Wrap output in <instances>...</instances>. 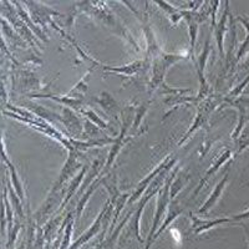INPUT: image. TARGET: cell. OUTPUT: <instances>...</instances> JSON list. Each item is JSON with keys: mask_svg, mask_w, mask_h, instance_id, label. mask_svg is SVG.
I'll return each mask as SVG.
<instances>
[{"mask_svg": "<svg viewBox=\"0 0 249 249\" xmlns=\"http://www.w3.org/2000/svg\"><path fill=\"white\" fill-rule=\"evenodd\" d=\"M79 13H85V14L91 15L95 19L100 20L102 23H105L106 25L111 26L115 29L119 24L113 13L111 12V9L108 5L104 1H81V3H75Z\"/></svg>", "mask_w": 249, "mask_h": 249, "instance_id": "obj_3", "label": "cell"}, {"mask_svg": "<svg viewBox=\"0 0 249 249\" xmlns=\"http://www.w3.org/2000/svg\"><path fill=\"white\" fill-rule=\"evenodd\" d=\"M61 120H60V124L66 128L68 131V137L70 139H76V137H81L82 133H84V126L81 124V120L77 116L75 111L70 107H64L61 108Z\"/></svg>", "mask_w": 249, "mask_h": 249, "instance_id": "obj_7", "label": "cell"}, {"mask_svg": "<svg viewBox=\"0 0 249 249\" xmlns=\"http://www.w3.org/2000/svg\"><path fill=\"white\" fill-rule=\"evenodd\" d=\"M26 97H29V99L54 100V101L60 102L62 105H65L66 107H70L74 111H79V112L84 108V99H72V97H69L68 95L59 96V95H53V93H28Z\"/></svg>", "mask_w": 249, "mask_h": 249, "instance_id": "obj_13", "label": "cell"}, {"mask_svg": "<svg viewBox=\"0 0 249 249\" xmlns=\"http://www.w3.org/2000/svg\"><path fill=\"white\" fill-rule=\"evenodd\" d=\"M3 113L9 117L17 119L18 121L24 122V124H26L28 126H31L33 128H35L36 131H39V132H41V133H44V135H46V136L51 137L53 140H56V141L60 142V143H61L62 146H64V147H65L68 151L75 150V148L72 147V144H71L70 137L66 136L64 132H60L59 130H56V128H55L54 126L50 124V122L45 121V120H43V119H40V117H37V116L35 117V119H26V117H21V116H19V115H17V113L10 112V111H6V110H4Z\"/></svg>", "mask_w": 249, "mask_h": 249, "instance_id": "obj_2", "label": "cell"}, {"mask_svg": "<svg viewBox=\"0 0 249 249\" xmlns=\"http://www.w3.org/2000/svg\"><path fill=\"white\" fill-rule=\"evenodd\" d=\"M140 19L142 20V30H143L144 37H146V44H147V51H146V60L150 59L152 61L153 59L159 57L160 55L163 53L162 48L160 46V43L156 39V35L153 33L152 28H151V24L148 21V15L147 13L141 17L140 15Z\"/></svg>", "mask_w": 249, "mask_h": 249, "instance_id": "obj_9", "label": "cell"}, {"mask_svg": "<svg viewBox=\"0 0 249 249\" xmlns=\"http://www.w3.org/2000/svg\"><path fill=\"white\" fill-rule=\"evenodd\" d=\"M121 116H122L121 132H120L119 136L116 137V141L113 142L112 146H111L110 153H108V157H107V160H106L105 166L102 167L101 173H100V175H101V176L106 175V173H107L108 171L111 170L113 162H115L116 157H117V156H119V153H120V151H121V148L124 147V143H126V142H127L128 140L132 139V137H127V136H126V132H127L128 127H130V116H128V113L126 112V111H122Z\"/></svg>", "mask_w": 249, "mask_h": 249, "instance_id": "obj_5", "label": "cell"}, {"mask_svg": "<svg viewBox=\"0 0 249 249\" xmlns=\"http://www.w3.org/2000/svg\"><path fill=\"white\" fill-rule=\"evenodd\" d=\"M8 191H9V196H10V202H12L13 204V208L15 210V212H17V214L19 215L20 218H24L25 217V214H24V210H23V203H21V199H20V197L18 196V193L15 192V190L13 188L12 183L8 184Z\"/></svg>", "mask_w": 249, "mask_h": 249, "instance_id": "obj_30", "label": "cell"}, {"mask_svg": "<svg viewBox=\"0 0 249 249\" xmlns=\"http://www.w3.org/2000/svg\"><path fill=\"white\" fill-rule=\"evenodd\" d=\"M106 208H107V203L104 206V208H102V211L100 212V214L97 215V218L95 219V222L92 223V226H91L90 228H89V230L86 231V232L84 233V234H82L81 237H80L79 239H77V241L75 242V243L72 244V246H71L69 249H80V247H82L84 244L86 243V242H89L90 239H92V238L102 230V221H104V215H105V213H106Z\"/></svg>", "mask_w": 249, "mask_h": 249, "instance_id": "obj_15", "label": "cell"}, {"mask_svg": "<svg viewBox=\"0 0 249 249\" xmlns=\"http://www.w3.org/2000/svg\"><path fill=\"white\" fill-rule=\"evenodd\" d=\"M148 60H135V61L126 64L124 66H106L102 65V70L107 71V72H112V74H121L124 76H133V75L139 74L144 68L147 66Z\"/></svg>", "mask_w": 249, "mask_h": 249, "instance_id": "obj_14", "label": "cell"}, {"mask_svg": "<svg viewBox=\"0 0 249 249\" xmlns=\"http://www.w3.org/2000/svg\"><path fill=\"white\" fill-rule=\"evenodd\" d=\"M80 157H81V152H79V151L76 150L69 151L68 160H66L64 166H62L59 178L55 181L54 186H53V188H51L49 195H57V193H60V190L64 187L65 182L69 181V179L72 177V175L76 172L77 168L81 167V164L79 163Z\"/></svg>", "mask_w": 249, "mask_h": 249, "instance_id": "obj_6", "label": "cell"}, {"mask_svg": "<svg viewBox=\"0 0 249 249\" xmlns=\"http://www.w3.org/2000/svg\"><path fill=\"white\" fill-rule=\"evenodd\" d=\"M102 182H104V176L100 175L99 177H97V178L95 179L90 186H89V190L82 195V197L80 198L79 204H77L76 207V219H79V218L81 217L82 211H84V208H85L86 204H88L89 199H90L91 196L93 195V192H95V190H96L97 187H99L100 184H102ZM76 219H75V221H76Z\"/></svg>", "mask_w": 249, "mask_h": 249, "instance_id": "obj_24", "label": "cell"}, {"mask_svg": "<svg viewBox=\"0 0 249 249\" xmlns=\"http://www.w3.org/2000/svg\"><path fill=\"white\" fill-rule=\"evenodd\" d=\"M92 101L95 102V104H97V105L102 108V111L107 113L111 119L119 120L120 113L122 112V111L120 110L119 102H117L116 100H115V97H113L111 93H108L107 91H102L100 95L93 96Z\"/></svg>", "mask_w": 249, "mask_h": 249, "instance_id": "obj_11", "label": "cell"}, {"mask_svg": "<svg viewBox=\"0 0 249 249\" xmlns=\"http://www.w3.org/2000/svg\"><path fill=\"white\" fill-rule=\"evenodd\" d=\"M191 178L190 173H187L186 171H181L179 173H177V176L175 177V179L172 181V184H171V190H170V197L171 201L176 199L177 195L183 190L186 187L187 182Z\"/></svg>", "mask_w": 249, "mask_h": 249, "instance_id": "obj_26", "label": "cell"}, {"mask_svg": "<svg viewBox=\"0 0 249 249\" xmlns=\"http://www.w3.org/2000/svg\"><path fill=\"white\" fill-rule=\"evenodd\" d=\"M88 170H89V164L82 166L81 171H80V172L75 176L74 178L71 179L70 184H69V187H68V190H66L64 201H62L61 206H60V208H59V212H61V211L65 208V206L69 203V201L71 199V197H72V196L77 192V190L80 188V183H81V182L85 179V175L88 173Z\"/></svg>", "mask_w": 249, "mask_h": 249, "instance_id": "obj_19", "label": "cell"}, {"mask_svg": "<svg viewBox=\"0 0 249 249\" xmlns=\"http://www.w3.org/2000/svg\"><path fill=\"white\" fill-rule=\"evenodd\" d=\"M179 167H175L171 173L168 175V177L164 181L163 186L160 190V192L157 193V204H156V211H155V217H153V224L152 228H151L150 233L147 235V239H146V246H144V249H150L153 244V237L157 233L160 228V222L163 219L164 213L167 211L168 206H170L171 197H170V190H171V184H172V181L175 179V177L178 173Z\"/></svg>", "mask_w": 249, "mask_h": 249, "instance_id": "obj_1", "label": "cell"}, {"mask_svg": "<svg viewBox=\"0 0 249 249\" xmlns=\"http://www.w3.org/2000/svg\"><path fill=\"white\" fill-rule=\"evenodd\" d=\"M248 84H249V75L246 77V79L243 80V81L241 82V84H238V85L235 86V88L233 89V90H231L230 93H228V95H227V96L224 97V99H222V101H223V106L224 105H228V104H231V105H232L233 102H234L235 100L238 99V96L241 95L242 91H243V89L246 88V86L248 85Z\"/></svg>", "mask_w": 249, "mask_h": 249, "instance_id": "obj_28", "label": "cell"}, {"mask_svg": "<svg viewBox=\"0 0 249 249\" xmlns=\"http://www.w3.org/2000/svg\"><path fill=\"white\" fill-rule=\"evenodd\" d=\"M223 5L224 9L221 15V19H219V21L215 25L214 30H213L215 40H217L218 49H219V55H221L222 59H224V37H226L227 30H228V28H227V21H228V18L231 17L230 3L226 1V3H223Z\"/></svg>", "mask_w": 249, "mask_h": 249, "instance_id": "obj_12", "label": "cell"}, {"mask_svg": "<svg viewBox=\"0 0 249 249\" xmlns=\"http://www.w3.org/2000/svg\"><path fill=\"white\" fill-rule=\"evenodd\" d=\"M91 70L92 69H89L88 72L80 79V81L77 82L74 88L71 89L70 92L68 93L69 97H72V99H84V96H85L89 91V79H90Z\"/></svg>", "mask_w": 249, "mask_h": 249, "instance_id": "obj_25", "label": "cell"}, {"mask_svg": "<svg viewBox=\"0 0 249 249\" xmlns=\"http://www.w3.org/2000/svg\"><path fill=\"white\" fill-rule=\"evenodd\" d=\"M228 178H230V173H226L223 178L218 182L217 186L214 187V190H213V192L211 193L210 197L207 198V201L204 202L203 206H202L201 208L198 210V214H203V213H206L207 211H210L211 208H212V207L217 203V201L219 199V197L222 196V193H223L224 188H226Z\"/></svg>", "mask_w": 249, "mask_h": 249, "instance_id": "obj_18", "label": "cell"}, {"mask_svg": "<svg viewBox=\"0 0 249 249\" xmlns=\"http://www.w3.org/2000/svg\"><path fill=\"white\" fill-rule=\"evenodd\" d=\"M99 126H96L95 124H92L89 120H85V124H84V136L88 137H93V136H99L101 135V132L99 131Z\"/></svg>", "mask_w": 249, "mask_h": 249, "instance_id": "obj_34", "label": "cell"}, {"mask_svg": "<svg viewBox=\"0 0 249 249\" xmlns=\"http://www.w3.org/2000/svg\"><path fill=\"white\" fill-rule=\"evenodd\" d=\"M190 218L192 221V227L191 230L195 233V235L202 234V233L207 232V231L213 230L214 227L219 226V224L224 223H233V218L231 217H224V218H214V219H202V218L197 217L193 213H190Z\"/></svg>", "mask_w": 249, "mask_h": 249, "instance_id": "obj_10", "label": "cell"}, {"mask_svg": "<svg viewBox=\"0 0 249 249\" xmlns=\"http://www.w3.org/2000/svg\"><path fill=\"white\" fill-rule=\"evenodd\" d=\"M102 168L101 166H100V161L99 160H96V161H93L92 166H91V170H90V173L88 175V177H86V179H84V183H82L81 188H80V192H84V191L88 188L89 186H90V183H92V181H95V179L97 178L100 176V173H101Z\"/></svg>", "mask_w": 249, "mask_h": 249, "instance_id": "obj_29", "label": "cell"}, {"mask_svg": "<svg viewBox=\"0 0 249 249\" xmlns=\"http://www.w3.org/2000/svg\"><path fill=\"white\" fill-rule=\"evenodd\" d=\"M113 31H115L116 34H119L120 36L122 37V39L127 40L128 43H130L131 45H132L133 48H135V50H136V53H140V51H141V48H140V45H139V44H137L136 40L133 39L132 35L130 34V31H128L127 29L124 28V26L122 25L121 23L117 24V26H116V28H115V29H113Z\"/></svg>", "mask_w": 249, "mask_h": 249, "instance_id": "obj_32", "label": "cell"}, {"mask_svg": "<svg viewBox=\"0 0 249 249\" xmlns=\"http://www.w3.org/2000/svg\"><path fill=\"white\" fill-rule=\"evenodd\" d=\"M20 80V86L26 91L40 90V79L33 71L21 70L18 72Z\"/></svg>", "mask_w": 249, "mask_h": 249, "instance_id": "obj_22", "label": "cell"}, {"mask_svg": "<svg viewBox=\"0 0 249 249\" xmlns=\"http://www.w3.org/2000/svg\"><path fill=\"white\" fill-rule=\"evenodd\" d=\"M147 110H148V104H142V105L137 106L136 112H135V117H133V124H132L133 131H137V128L140 127V124H141L144 115L147 113Z\"/></svg>", "mask_w": 249, "mask_h": 249, "instance_id": "obj_33", "label": "cell"}, {"mask_svg": "<svg viewBox=\"0 0 249 249\" xmlns=\"http://www.w3.org/2000/svg\"><path fill=\"white\" fill-rule=\"evenodd\" d=\"M130 193H120L119 198H117L116 204H115V211H113V217H112V223L110 227V233L112 232L115 226L117 223V219H119V215L121 213L122 208L124 207V204L128 203V199H130Z\"/></svg>", "mask_w": 249, "mask_h": 249, "instance_id": "obj_27", "label": "cell"}, {"mask_svg": "<svg viewBox=\"0 0 249 249\" xmlns=\"http://www.w3.org/2000/svg\"><path fill=\"white\" fill-rule=\"evenodd\" d=\"M24 105L29 108V111H30V112L34 113L35 116H37V117H40V119H43V120H45V121L50 122L51 124H53V122H55V121L60 122V120H61L60 113L53 112V111L48 110V108H45L44 106L39 105V104H35V102L30 101V102H25Z\"/></svg>", "mask_w": 249, "mask_h": 249, "instance_id": "obj_21", "label": "cell"}, {"mask_svg": "<svg viewBox=\"0 0 249 249\" xmlns=\"http://www.w3.org/2000/svg\"><path fill=\"white\" fill-rule=\"evenodd\" d=\"M235 141H237V143H235V148H234V151H233V152H234V156H237L238 153H241L242 151L246 150V148L248 147L249 140L244 139V137H238Z\"/></svg>", "mask_w": 249, "mask_h": 249, "instance_id": "obj_36", "label": "cell"}, {"mask_svg": "<svg viewBox=\"0 0 249 249\" xmlns=\"http://www.w3.org/2000/svg\"><path fill=\"white\" fill-rule=\"evenodd\" d=\"M249 48V35L247 34V36H246V40H244L243 43L241 44V48H239V51H238L237 53V55H235V61H239V60H241V57L243 56L244 54H246V51H247V49Z\"/></svg>", "mask_w": 249, "mask_h": 249, "instance_id": "obj_37", "label": "cell"}, {"mask_svg": "<svg viewBox=\"0 0 249 249\" xmlns=\"http://www.w3.org/2000/svg\"><path fill=\"white\" fill-rule=\"evenodd\" d=\"M232 218H233V223H235V222H241V221H246V219H249V210L244 211V212L239 213V214L232 215Z\"/></svg>", "mask_w": 249, "mask_h": 249, "instance_id": "obj_38", "label": "cell"}, {"mask_svg": "<svg viewBox=\"0 0 249 249\" xmlns=\"http://www.w3.org/2000/svg\"><path fill=\"white\" fill-rule=\"evenodd\" d=\"M237 20L239 21V23H242V25L246 28L247 33H248V35H249V19H248V18L241 17V15H239V17H237Z\"/></svg>", "mask_w": 249, "mask_h": 249, "instance_id": "obj_39", "label": "cell"}, {"mask_svg": "<svg viewBox=\"0 0 249 249\" xmlns=\"http://www.w3.org/2000/svg\"><path fill=\"white\" fill-rule=\"evenodd\" d=\"M153 4L159 6V8H161L162 10L166 13V15L170 18L171 23H172L173 25H177L179 21L184 20V10H183V9L176 8V6H173L172 4L166 3V1H155Z\"/></svg>", "mask_w": 249, "mask_h": 249, "instance_id": "obj_23", "label": "cell"}, {"mask_svg": "<svg viewBox=\"0 0 249 249\" xmlns=\"http://www.w3.org/2000/svg\"><path fill=\"white\" fill-rule=\"evenodd\" d=\"M217 104H218V99H215L214 95H210V96L207 97V99H204L203 101L199 104L198 111H197V115H196L195 117V121H193L192 126L188 128V131L184 133V136L182 137L181 141L177 143L178 147L179 146H182L186 141H188V139L192 136L193 133H195L197 130H199V128L206 124L207 119H208V116H210V113L217 107Z\"/></svg>", "mask_w": 249, "mask_h": 249, "instance_id": "obj_4", "label": "cell"}, {"mask_svg": "<svg viewBox=\"0 0 249 249\" xmlns=\"http://www.w3.org/2000/svg\"><path fill=\"white\" fill-rule=\"evenodd\" d=\"M74 222L75 221H72V217H71L70 221L68 222V227H66L65 234H64V242H62L60 249L70 248V247H69V243H70V238H71V234H72V226H74Z\"/></svg>", "mask_w": 249, "mask_h": 249, "instance_id": "obj_35", "label": "cell"}, {"mask_svg": "<svg viewBox=\"0 0 249 249\" xmlns=\"http://www.w3.org/2000/svg\"><path fill=\"white\" fill-rule=\"evenodd\" d=\"M232 155H233V150L223 151V153H222V155L219 156V159H218L217 161H215L214 163H213V166L210 168V170L207 171V173H206V175H204L203 178L201 179V182H199V183H198V186L196 187L195 192H193V197H196V196L198 195L199 191H201L202 188H203V187H204V184L207 183V181H208V179H210L211 177H212V176L214 175V173L217 172V171L219 170V168H221L222 166H223V164L226 163L227 161H228V160L232 159Z\"/></svg>", "mask_w": 249, "mask_h": 249, "instance_id": "obj_17", "label": "cell"}, {"mask_svg": "<svg viewBox=\"0 0 249 249\" xmlns=\"http://www.w3.org/2000/svg\"><path fill=\"white\" fill-rule=\"evenodd\" d=\"M172 159H173V156H171V155L167 156L166 159H163V161H162L161 163L157 164V166L153 168V171H151V172L148 173V175L146 176V177H144V178L142 179L139 184H137L136 188H135V190H133V192L131 193L130 199H128V204H133L136 201H139L142 193L146 192V190H147L148 186L152 183L153 179H155L156 177H157V176H159L160 173L164 170V168L167 167L168 163L172 161Z\"/></svg>", "mask_w": 249, "mask_h": 249, "instance_id": "obj_8", "label": "cell"}, {"mask_svg": "<svg viewBox=\"0 0 249 249\" xmlns=\"http://www.w3.org/2000/svg\"><path fill=\"white\" fill-rule=\"evenodd\" d=\"M3 161L4 163L6 164V167H8V171L10 172V183H12L13 188L15 190V192L18 193V196L20 197V199L23 202H25V191H24V187L21 184V181H20V177L17 172V168H15L14 164L12 163V161H9L8 155H6V150H5V143L3 141Z\"/></svg>", "mask_w": 249, "mask_h": 249, "instance_id": "obj_16", "label": "cell"}, {"mask_svg": "<svg viewBox=\"0 0 249 249\" xmlns=\"http://www.w3.org/2000/svg\"><path fill=\"white\" fill-rule=\"evenodd\" d=\"M80 112L86 117V120H89V121H91L92 124H96V126H99L101 130H108V124H106V122L104 121V120H102L96 112H95V111L88 110V108H82Z\"/></svg>", "mask_w": 249, "mask_h": 249, "instance_id": "obj_31", "label": "cell"}, {"mask_svg": "<svg viewBox=\"0 0 249 249\" xmlns=\"http://www.w3.org/2000/svg\"><path fill=\"white\" fill-rule=\"evenodd\" d=\"M183 213V208H182L181 206H179V203L176 199H173V201L170 202V206H168V212H167V215H166V218H164L163 223L160 226L159 231H157V233L155 234V237H153V243L156 242V239L159 238V235H161L162 233L166 231V228H167L168 226H170L171 223H172L173 221H175L176 218L179 217V215Z\"/></svg>", "mask_w": 249, "mask_h": 249, "instance_id": "obj_20", "label": "cell"}]
</instances>
